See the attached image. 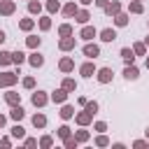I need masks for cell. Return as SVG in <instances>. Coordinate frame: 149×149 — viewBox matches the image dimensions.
Returning <instances> with one entry per match:
<instances>
[{
    "instance_id": "obj_43",
    "label": "cell",
    "mask_w": 149,
    "mask_h": 149,
    "mask_svg": "<svg viewBox=\"0 0 149 149\" xmlns=\"http://www.w3.org/2000/svg\"><path fill=\"white\" fill-rule=\"evenodd\" d=\"M95 130H98V133L107 130V123H105V121H98V123H95Z\"/></svg>"
},
{
    "instance_id": "obj_46",
    "label": "cell",
    "mask_w": 149,
    "mask_h": 149,
    "mask_svg": "<svg viewBox=\"0 0 149 149\" xmlns=\"http://www.w3.org/2000/svg\"><path fill=\"white\" fill-rule=\"evenodd\" d=\"M93 2H95V5H98V7H105V5H107V2H109V0H93Z\"/></svg>"
},
{
    "instance_id": "obj_11",
    "label": "cell",
    "mask_w": 149,
    "mask_h": 149,
    "mask_svg": "<svg viewBox=\"0 0 149 149\" xmlns=\"http://www.w3.org/2000/svg\"><path fill=\"white\" fill-rule=\"evenodd\" d=\"M58 47H61L63 51H70V49H74V37H72V35H68V37H63V40L58 42Z\"/></svg>"
},
{
    "instance_id": "obj_37",
    "label": "cell",
    "mask_w": 149,
    "mask_h": 149,
    "mask_svg": "<svg viewBox=\"0 0 149 149\" xmlns=\"http://www.w3.org/2000/svg\"><path fill=\"white\" fill-rule=\"evenodd\" d=\"M84 109H88L91 114H95V112H98V102H95V100H93V102H86V105H84Z\"/></svg>"
},
{
    "instance_id": "obj_36",
    "label": "cell",
    "mask_w": 149,
    "mask_h": 149,
    "mask_svg": "<svg viewBox=\"0 0 149 149\" xmlns=\"http://www.w3.org/2000/svg\"><path fill=\"white\" fill-rule=\"evenodd\" d=\"M74 140H77V142H86V140H88V133H86V130H77V133H74Z\"/></svg>"
},
{
    "instance_id": "obj_6",
    "label": "cell",
    "mask_w": 149,
    "mask_h": 149,
    "mask_svg": "<svg viewBox=\"0 0 149 149\" xmlns=\"http://www.w3.org/2000/svg\"><path fill=\"white\" fill-rule=\"evenodd\" d=\"M14 9H16V5H14L12 0H2V2H0V14H2V16L14 14Z\"/></svg>"
},
{
    "instance_id": "obj_19",
    "label": "cell",
    "mask_w": 149,
    "mask_h": 149,
    "mask_svg": "<svg viewBox=\"0 0 149 149\" xmlns=\"http://www.w3.org/2000/svg\"><path fill=\"white\" fill-rule=\"evenodd\" d=\"M74 19H77V23H88V19H91V14H88L86 9H77V14H74Z\"/></svg>"
},
{
    "instance_id": "obj_49",
    "label": "cell",
    "mask_w": 149,
    "mask_h": 149,
    "mask_svg": "<svg viewBox=\"0 0 149 149\" xmlns=\"http://www.w3.org/2000/svg\"><path fill=\"white\" fill-rule=\"evenodd\" d=\"M79 2H81V5H91L93 0H79Z\"/></svg>"
},
{
    "instance_id": "obj_8",
    "label": "cell",
    "mask_w": 149,
    "mask_h": 149,
    "mask_svg": "<svg viewBox=\"0 0 149 149\" xmlns=\"http://www.w3.org/2000/svg\"><path fill=\"white\" fill-rule=\"evenodd\" d=\"M5 102L12 105V107L19 105V102H21V93H16V91H7V93H5Z\"/></svg>"
},
{
    "instance_id": "obj_44",
    "label": "cell",
    "mask_w": 149,
    "mask_h": 149,
    "mask_svg": "<svg viewBox=\"0 0 149 149\" xmlns=\"http://www.w3.org/2000/svg\"><path fill=\"white\" fill-rule=\"evenodd\" d=\"M9 144H12L9 137H2V140H0V147H9Z\"/></svg>"
},
{
    "instance_id": "obj_40",
    "label": "cell",
    "mask_w": 149,
    "mask_h": 149,
    "mask_svg": "<svg viewBox=\"0 0 149 149\" xmlns=\"http://www.w3.org/2000/svg\"><path fill=\"white\" fill-rule=\"evenodd\" d=\"M65 147H68V149H74V147H77V140H74L72 135H68V137H65Z\"/></svg>"
},
{
    "instance_id": "obj_52",
    "label": "cell",
    "mask_w": 149,
    "mask_h": 149,
    "mask_svg": "<svg viewBox=\"0 0 149 149\" xmlns=\"http://www.w3.org/2000/svg\"><path fill=\"white\" fill-rule=\"evenodd\" d=\"M147 137H149V128H147Z\"/></svg>"
},
{
    "instance_id": "obj_26",
    "label": "cell",
    "mask_w": 149,
    "mask_h": 149,
    "mask_svg": "<svg viewBox=\"0 0 149 149\" xmlns=\"http://www.w3.org/2000/svg\"><path fill=\"white\" fill-rule=\"evenodd\" d=\"M63 14H65V16H74V14H77V5H74V2H68V5L63 7Z\"/></svg>"
},
{
    "instance_id": "obj_7",
    "label": "cell",
    "mask_w": 149,
    "mask_h": 149,
    "mask_svg": "<svg viewBox=\"0 0 149 149\" xmlns=\"http://www.w3.org/2000/svg\"><path fill=\"white\" fill-rule=\"evenodd\" d=\"M102 9H105V14H107V16H116V14L121 12V2H107Z\"/></svg>"
},
{
    "instance_id": "obj_41",
    "label": "cell",
    "mask_w": 149,
    "mask_h": 149,
    "mask_svg": "<svg viewBox=\"0 0 149 149\" xmlns=\"http://www.w3.org/2000/svg\"><path fill=\"white\" fill-rule=\"evenodd\" d=\"M68 135H70V128H68V126H61V128H58V137H63V140H65Z\"/></svg>"
},
{
    "instance_id": "obj_22",
    "label": "cell",
    "mask_w": 149,
    "mask_h": 149,
    "mask_svg": "<svg viewBox=\"0 0 149 149\" xmlns=\"http://www.w3.org/2000/svg\"><path fill=\"white\" fill-rule=\"evenodd\" d=\"M33 126H35V128H44V126H47V116H44V114H35V116H33Z\"/></svg>"
},
{
    "instance_id": "obj_14",
    "label": "cell",
    "mask_w": 149,
    "mask_h": 149,
    "mask_svg": "<svg viewBox=\"0 0 149 149\" xmlns=\"http://www.w3.org/2000/svg\"><path fill=\"white\" fill-rule=\"evenodd\" d=\"M79 72H81V77H93V74H95V65L88 61V63H84V65L79 68Z\"/></svg>"
},
{
    "instance_id": "obj_34",
    "label": "cell",
    "mask_w": 149,
    "mask_h": 149,
    "mask_svg": "<svg viewBox=\"0 0 149 149\" xmlns=\"http://www.w3.org/2000/svg\"><path fill=\"white\" fill-rule=\"evenodd\" d=\"M49 28H51V19L49 16H42L40 19V30H49Z\"/></svg>"
},
{
    "instance_id": "obj_30",
    "label": "cell",
    "mask_w": 149,
    "mask_h": 149,
    "mask_svg": "<svg viewBox=\"0 0 149 149\" xmlns=\"http://www.w3.org/2000/svg\"><path fill=\"white\" fill-rule=\"evenodd\" d=\"M58 35H61V37H68V35H72V26H70V23H63V26L58 28Z\"/></svg>"
},
{
    "instance_id": "obj_25",
    "label": "cell",
    "mask_w": 149,
    "mask_h": 149,
    "mask_svg": "<svg viewBox=\"0 0 149 149\" xmlns=\"http://www.w3.org/2000/svg\"><path fill=\"white\" fill-rule=\"evenodd\" d=\"M28 12H30V14H40V12H42V5H40L37 0H30V2H28Z\"/></svg>"
},
{
    "instance_id": "obj_39",
    "label": "cell",
    "mask_w": 149,
    "mask_h": 149,
    "mask_svg": "<svg viewBox=\"0 0 149 149\" xmlns=\"http://www.w3.org/2000/svg\"><path fill=\"white\" fill-rule=\"evenodd\" d=\"M95 144H98V147H107V144H109V140H107L105 135H98V137H95Z\"/></svg>"
},
{
    "instance_id": "obj_10",
    "label": "cell",
    "mask_w": 149,
    "mask_h": 149,
    "mask_svg": "<svg viewBox=\"0 0 149 149\" xmlns=\"http://www.w3.org/2000/svg\"><path fill=\"white\" fill-rule=\"evenodd\" d=\"M100 40H102V42H114V40H116V30H114V28L100 30Z\"/></svg>"
},
{
    "instance_id": "obj_9",
    "label": "cell",
    "mask_w": 149,
    "mask_h": 149,
    "mask_svg": "<svg viewBox=\"0 0 149 149\" xmlns=\"http://www.w3.org/2000/svg\"><path fill=\"white\" fill-rule=\"evenodd\" d=\"M95 35H98V30H95L93 26H84V28H81V33H79V37H81V40H93Z\"/></svg>"
},
{
    "instance_id": "obj_38",
    "label": "cell",
    "mask_w": 149,
    "mask_h": 149,
    "mask_svg": "<svg viewBox=\"0 0 149 149\" xmlns=\"http://www.w3.org/2000/svg\"><path fill=\"white\" fill-rule=\"evenodd\" d=\"M51 144H54V140H51L49 135H44V137L40 140V147H44V149H47V147H51Z\"/></svg>"
},
{
    "instance_id": "obj_21",
    "label": "cell",
    "mask_w": 149,
    "mask_h": 149,
    "mask_svg": "<svg viewBox=\"0 0 149 149\" xmlns=\"http://www.w3.org/2000/svg\"><path fill=\"white\" fill-rule=\"evenodd\" d=\"M12 63H14V65L26 63V54H23V51H12Z\"/></svg>"
},
{
    "instance_id": "obj_27",
    "label": "cell",
    "mask_w": 149,
    "mask_h": 149,
    "mask_svg": "<svg viewBox=\"0 0 149 149\" xmlns=\"http://www.w3.org/2000/svg\"><path fill=\"white\" fill-rule=\"evenodd\" d=\"M33 26H35L33 19H21V21H19V28H21V30H33Z\"/></svg>"
},
{
    "instance_id": "obj_29",
    "label": "cell",
    "mask_w": 149,
    "mask_h": 149,
    "mask_svg": "<svg viewBox=\"0 0 149 149\" xmlns=\"http://www.w3.org/2000/svg\"><path fill=\"white\" fill-rule=\"evenodd\" d=\"M63 88L70 93V91H74V88H77V81H74V79H70V77H65V79H63Z\"/></svg>"
},
{
    "instance_id": "obj_35",
    "label": "cell",
    "mask_w": 149,
    "mask_h": 149,
    "mask_svg": "<svg viewBox=\"0 0 149 149\" xmlns=\"http://www.w3.org/2000/svg\"><path fill=\"white\" fill-rule=\"evenodd\" d=\"M47 9H49L51 14H54V12H58V9H61V5H58V0H49V2H47Z\"/></svg>"
},
{
    "instance_id": "obj_15",
    "label": "cell",
    "mask_w": 149,
    "mask_h": 149,
    "mask_svg": "<svg viewBox=\"0 0 149 149\" xmlns=\"http://www.w3.org/2000/svg\"><path fill=\"white\" fill-rule=\"evenodd\" d=\"M123 77H126V79H137V77H140V70H137V68L130 63V65H126V70H123Z\"/></svg>"
},
{
    "instance_id": "obj_4",
    "label": "cell",
    "mask_w": 149,
    "mask_h": 149,
    "mask_svg": "<svg viewBox=\"0 0 149 149\" xmlns=\"http://www.w3.org/2000/svg\"><path fill=\"white\" fill-rule=\"evenodd\" d=\"M28 63H30L33 68H42V65H44V56H42L40 51H33V54L28 56Z\"/></svg>"
},
{
    "instance_id": "obj_45",
    "label": "cell",
    "mask_w": 149,
    "mask_h": 149,
    "mask_svg": "<svg viewBox=\"0 0 149 149\" xmlns=\"http://www.w3.org/2000/svg\"><path fill=\"white\" fill-rule=\"evenodd\" d=\"M35 144H37V140H33V137H28V140H26V147H35Z\"/></svg>"
},
{
    "instance_id": "obj_24",
    "label": "cell",
    "mask_w": 149,
    "mask_h": 149,
    "mask_svg": "<svg viewBox=\"0 0 149 149\" xmlns=\"http://www.w3.org/2000/svg\"><path fill=\"white\" fill-rule=\"evenodd\" d=\"M133 51H135V56H144L147 54V44L144 42H135L133 44Z\"/></svg>"
},
{
    "instance_id": "obj_33",
    "label": "cell",
    "mask_w": 149,
    "mask_h": 149,
    "mask_svg": "<svg viewBox=\"0 0 149 149\" xmlns=\"http://www.w3.org/2000/svg\"><path fill=\"white\" fill-rule=\"evenodd\" d=\"M23 135H26V130H23V128H21V126H19V123H16V126H14V128H12V137H16V140H21V137H23Z\"/></svg>"
},
{
    "instance_id": "obj_5",
    "label": "cell",
    "mask_w": 149,
    "mask_h": 149,
    "mask_svg": "<svg viewBox=\"0 0 149 149\" xmlns=\"http://www.w3.org/2000/svg\"><path fill=\"white\" fill-rule=\"evenodd\" d=\"M74 119H77V123H79V126H88V123L93 121V114H91L88 109H84V112H79Z\"/></svg>"
},
{
    "instance_id": "obj_17",
    "label": "cell",
    "mask_w": 149,
    "mask_h": 149,
    "mask_svg": "<svg viewBox=\"0 0 149 149\" xmlns=\"http://www.w3.org/2000/svg\"><path fill=\"white\" fill-rule=\"evenodd\" d=\"M121 58H123V61H126V63L130 65V63L135 61V51H133L130 47H123V49H121Z\"/></svg>"
},
{
    "instance_id": "obj_2",
    "label": "cell",
    "mask_w": 149,
    "mask_h": 149,
    "mask_svg": "<svg viewBox=\"0 0 149 149\" xmlns=\"http://www.w3.org/2000/svg\"><path fill=\"white\" fill-rule=\"evenodd\" d=\"M95 77H98V81H100V84L112 81V68H100V70L95 72Z\"/></svg>"
},
{
    "instance_id": "obj_42",
    "label": "cell",
    "mask_w": 149,
    "mask_h": 149,
    "mask_svg": "<svg viewBox=\"0 0 149 149\" xmlns=\"http://www.w3.org/2000/svg\"><path fill=\"white\" fill-rule=\"evenodd\" d=\"M23 86H26V88H33V86H35V77H26V79H23Z\"/></svg>"
},
{
    "instance_id": "obj_47",
    "label": "cell",
    "mask_w": 149,
    "mask_h": 149,
    "mask_svg": "<svg viewBox=\"0 0 149 149\" xmlns=\"http://www.w3.org/2000/svg\"><path fill=\"white\" fill-rule=\"evenodd\" d=\"M5 40H7V35H5V30H0V44H2Z\"/></svg>"
},
{
    "instance_id": "obj_18",
    "label": "cell",
    "mask_w": 149,
    "mask_h": 149,
    "mask_svg": "<svg viewBox=\"0 0 149 149\" xmlns=\"http://www.w3.org/2000/svg\"><path fill=\"white\" fill-rule=\"evenodd\" d=\"M9 116H12L14 121H21V119L26 116V112H23V107H21V105H14V107H12V112H9Z\"/></svg>"
},
{
    "instance_id": "obj_20",
    "label": "cell",
    "mask_w": 149,
    "mask_h": 149,
    "mask_svg": "<svg viewBox=\"0 0 149 149\" xmlns=\"http://www.w3.org/2000/svg\"><path fill=\"white\" fill-rule=\"evenodd\" d=\"M58 114H61V119H72V116H74V107H72V105H63V109H61Z\"/></svg>"
},
{
    "instance_id": "obj_48",
    "label": "cell",
    "mask_w": 149,
    "mask_h": 149,
    "mask_svg": "<svg viewBox=\"0 0 149 149\" xmlns=\"http://www.w3.org/2000/svg\"><path fill=\"white\" fill-rule=\"evenodd\" d=\"M5 121H7V119H5V116H2V114H0V128H2V126H5Z\"/></svg>"
},
{
    "instance_id": "obj_12",
    "label": "cell",
    "mask_w": 149,
    "mask_h": 149,
    "mask_svg": "<svg viewBox=\"0 0 149 149\" xmlns=\"http://www.w3.org/2000/svg\"><path fill=\"white\" fill-rule=\"evenodd\" d=\"M84 56H88V58L100 56V47H98V44H86V47H84Z\"/></svg>"
},
{
    "instance_id": "obj_32",
    "label": "cell",
    "mask_w": 149,
    "mask_h": 149,
    "mask_svg": "<svg viewBox=\"0 0 149 149\" xmlns=\"http://www.w3.org/2000/svg\"><path fill=\"white\" fill-rule=\"evenodd\" d=\"M114 23H116V26H126V23H128V14H121V12H119V14L114 16Z\"/></svg>"
},
{
    "instance_id": "obj_3",
    "label": "cell",
    "mask_w": 149,
    "mask_h": 149,
    "mask_svg": "<svg viewBox=\"0 0 149 149\" xmlns=\"http://www.w3.org/2000/svg\"><path fill=\"white\" fill-rule=\"evenodd\" d=\"M30 100H33V105H35V107H44L49 98H47V93H44V91H35Z\"/></svg>"
},
{
    "instance_id": "obj_50",
    "label": "cell",
    "mask_w": 149,
    "mask_h": 149,
    "mask_svg": "<svg viewBox=\"0 0 149 149\" xmlns=\"http://www.w3.org/2000/svg\"><path fill=\"white\" fill-rule=\"evenodd\" d=\"M144 44H147V47H149V37H147V40H144Z\"/></svg>"
},
{
    "instance_id": "obj_23",
    "label": "cell",
    "mask_w": 149,
    "mask_h": 149,
    "mask_svg": "<svg viewBox=\"0 0 149 149\" xmlns=\"http://www.w3.org/2000/svg\"><path fill=\"white\" fill-rule=\"evenodd\" d=\"M128 9H130L133 14H142V12H144V7H142V2H140V0H133V2L128 5Z\"/></svg>"
},
{
    "instance_id": "obj_16",
    "label": "cell",
    "mask_w": 149,
    "mask_h": 149,
    "mask_svg": "<svg viewBox=\"0 0 149 149\" xmlns=\"http://www.w3.org/2000/svg\"><path fill=\"white\" fill-rule=\"evenodd\" d=\"M51 100H54V102H65V100H68V91L61 86L58 91H54V93H51Z\"/></svg>"
},
{
    "instance_id": "obj_13",
    "label": "cell",
    "mask_w": 149,
    "mask_h": 149,
    "mask_svg": "<svg viewBox=\"0 0 149 149\" xmlns=\"http://www.w3.org/2000/svg\"><path fill=\"white\" fill-rule=\"evenodd\" d=\"M58 68H61V72H72V70H74V61H72V58H61Z\"/></svg>"
},
{
    "instance_id": "obj_1",
    "label": "cell",
    "mask_w": 149,
    "mask_h": 149,
    "mask_svg": "<svg viewBox=\"0 0 149 149\" xmlns=\"http://www.w3.org/2000/svg\"><path fill=\"white\" fill-rule=\"evenodd\" d=\"M19 81V74L16 72H2L0 74V86H12Z\"/></svg>"
},
{
    "instance_id": "obj_28",
    "label": "cell",
    "mask_w": 149,
    "mask_h": 149,
    "mask_svg": "<svg viewBox=\"0 0 149 149\" xmlns=\"http://www.w3.org/2000/svg\"><path fill=\"white\" fill-rule=\"evenodd\" d=\"M40 42H42V37H37V35H30V37L26 40V44H28L30 49H37V47H40Z\"/></svg>"
},
{
    "instance_id": "obj_31",
    "label": "cell",
    "mask_w": 149,
    "mask_h": 149,
    "mask_svg": "<svg viewBox=\"0 0 149 149\" xmlns=\"http://www.w3.org/2000/svg\"><path fill=\"white\" fill-rule=\"evenodd\" d=\"M12 63V51H0V65H9Z\"/></svg>"
},
{
    "instance_id": "obj_51",
    "label": "cell",
    "mask_w": 149,
    "mask_h": 149,
    "mask_svg": "<svg viewBox=\"0 0 149 149\" xmlns=\"http://www.w3.org/2000/svg\"><path fill=\"white\" fill-rule=\"evenodd\" d=\"M147 68H149V56H147Z\"/></svg>"
}]
</instances>
